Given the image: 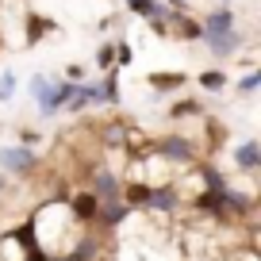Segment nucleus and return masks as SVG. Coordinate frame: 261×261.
Segmentation results:
<instances>
[{
    "instance_id": "f257e3e1",
    "label": "nucleus",
    "mask_w": 261,
    "mask_h": 261,
    "mask_svg": "<svg viewBox=\"0 0 261 261\" xmlns=\"http://www.w3.org/2000/svg\"><path fill=\"white\" fill-rule=\"evenodd\" d=\"M89 192L96 196L100 204H115V200H119V192H123V180L115 177V173L100 169L96 177H92V188H89Z\"/></svg>"
},
{
    "instance_id": "f03ea898",
    "label": "nucleus",
    "mask_w": 261,
    "mask_h": 261,
    "mask_svg": "<svg viewBox=\"0 0 261 261\" xmlns=\"http://www.w3.org/2000/svg\"><path fill=\"white\" fill-rule=\"evenodd\" d=\"M0 165L12 169V173H31L35 165H39V158H35L31 150H23V146H8V150H0Z\"/></svg>"
},
{
    "instance_id": "7ed1b4c3",
    "label": "nucleus",
    "mask_w": 261,
    "mask_h": 261,
    "mask_svg": "<svg viewBox=\"0 0 261 261\" xmlns=\"http://www.w3.org/2000/svg\"><path fill=\"white\" fill-rule=\"evenodd\" d=\"M158 150H162L165 162H192V158H196V146H192L188 139H180V135L162 139V146H158Z\"/></svg>"
},
{
    "instance_id": "20e7f679",
    "label": "nucleus",
    "mask_w": 261,
    "mask_h": 261,
    "mask_svg": "<svg viewBox=\"0 0 261 261\" xmlns=\"http://www.w3.org/2000/svg\"><path fill=\"white\" fill-rule=\"evenodd\" d=\"M69 212H73L77 223H92L100 212V200L92 192H73V200H69Z\"/></svg>"
},
{
    "instance_id": "39448f33",
    "label": "nucleus",
    "mask_w": 261,
    "mask_h": 261,
    "mask_svg": "<svg viewBox=\"0 0 261 261\" xmlns=\"http://www.w3.org/2000/svg\"><path fill=\"white\" fill-rule=\"evenodd\" d=\"M227 31H234V12H230V8H219V12H212V16L204 19L200 39H207V35H227Z\"/></svg>"
},
{
    "instance_id": "423d86ee",
    "label": "nucleus",
    "mask_w": 261,
    "mask_h": 261,
    "mask_svg": "<svg viewBox=\"0 0 261 261\" xmlns=\"http://www.w3.org/2000/svg\"><path fill=\"white\" fill-rule=\"evenodd\" d=\"M130 215V207L127 204H100V212H96V223L104 230H112V227H119L123 219Z\"/></svg>"
},
{
    "instance_id": "0eeeda50",
    "label": "nucleus",
    "mask_w": 261,
    "mask_h": 261,
    "mask_svg": "<svg viewBox=\"0 0 261 261\" xmlns=\"http://www.w3.org/2000/svg\"><path fill=\"white\" fill-rule=\"evenodd\" d=\"M150 188L154 185H146V180H127L119 196L127 200V207H142V204H150Z\"/></svg>"
},
{
    "instance_id": "6e6552de",
    "label": "nucleus",
    "mask_w": 261,
    "mask_h": 261,
    "mask_svg": "<svg viewBox=\"0 0 261 261\" xmlns=\"http://www.w3.org/2000/svg\"><path fill=\"white\" fill-rule=\"evenodd\" d=\"M204 42L215 50V58H230V54L238 50V42H242V39H238V31H227V35H207Z\"/></svg>"
},
{
    "instance_id": "1a4fd4ad",
    "label": "nucleus",
    "mask_w": 261,
    "mask_h": 261,
    "mask_svg": "<svg viewBox=\"0 0 261 261\" xmlns=\"http://www.w3.org/2000/svg\"><path fill=\"white\" fill-rule=\"evenodd\" d=\"M150 207H158V212H173V207H177V188L154 185V188H150Z\"/></svg>"
},
{
    "instance_id": "9d476101",
    "label": "nucleus",
    "mask_w": 261,
    "mask_h": 261,
    "mask_svg": "<svg viewBox=\"0 0 261 261\" xmlns=\"http://www.w3.org/2000/svg\"><path fill=\"white\" fill-rule=\"evenodd\" d=\"M234 162L242 165V169H257V165H261V150H257V142H246V146H238Z\"/></svg>"
},
{
    "instance_id": "9b49d317",
    "label": "nucleus",
    "mask_w": 261,
    "mask_h": 261,
    "mask_svg": "<svg viewBox=\"0 0 261 261\" xmlns=\"http://www.w3.org/2000/svg\"><path fill=\"white\" fill-rule=\"evenodd\" d=\"M150 85H154V89H180V85H185V73H154Z\"/></svg>"
},
{
    "instance_id": "f8f14e48",
    "label": "nucleus",
    "mask_w": 261,
    "mask_h": 261,
    "mask_svg": "<svg viewBox=\"0 0 261 261\" xmlns=\"http://www.w3.org/2000/svg\"><path fill=\"white\" fill-rule=\"evenodd\" d=\"M27 27H31V31H27V42H39L42 31H54V23H50V19H39V16L27 19Z\"/></svg>"
},
{
    "instance_id": "ddd939ff",
    "label": "nucleus",
    "mask_w": 261,
    "mask_h": 261,
    "mask_svg": "<svg viewBox=\"0 0 261 261\" xmlns=\"http://www.w3.org/2000/svg\"><path fill=\"white\" fill-rule=\"evenodd\" d=\"M127 8L135 12V16H158V8H162V4H154V0H127Z\"/></svg>"
},
{
    "instance_id": "4468645a",
    "label": "nucleus",
    "mask_w": 261,
    "mask_h": 261,
    "mask_svg": "<svg viewBox=\"0 0 261 261\" xmlns=\"http://www.w3.org/2000/svg\"><path fill=\"white\" fill-rule=\"evenodd\" d=\"M200 85L212 89V92H219V89H227V77H223L219 69H212V73H200Z\"/></svg>"
},
{
    "instance_id": "2eb2a0df",
    "label": "nucleus",
    "mask_w": 261,
    "mask_h": 261,
    "mask_svg": "<svg viewBox=\"0 0 261 261\" xmlns=\"http://www.w3.org/2000/svg\"><path fill=\"white\" fill-rule=\"evenodd\" d=\"M96 65H100V69H108V65H115V46H112V42L96 50Z\"/></svg>"
},
{
    "instance_id": "dca6fc26",
    "label": "nucleus",
    "mask_w": 261,
    "mask_h": 261,
    "mask_svg": "<svg viewBox=\"0 0 261 261\" xmlns=\"http://www.w3.org/2000/svg\"><path fill=\"white\" fill-rule=\"evenodd\" d=\"M257 85H261V73H250V77H242V85H238V89H242V92H253Z\"/></svg>"
},
{
    "instance_id": "f3484780",
    "label": "nucleus",
    "mask_w": 261,
    "mask_h": 261,
    "mask_svg": "<svg viewBox=\"0 0 261 261\" xmlns=\"http://www.w3.org/2000/svg\"><path fill=\"white\" fill-rule=\"evenodd\" d=\"M12 89H16V77L8 73L4 81H0V100H8V96H12Z\"/></svg>"
},
{
    "instance_id": "a211bd4d",
    "label": "nucleus",
    "mask_w": 261,
    "mask_h": 261,
    "mask_svg": "<svg viewBox=\"0 0 261 261\" xmlns=\"http://www.w3.org/2000/svg\"><path fill=\"white\" fill-rule=\"evenodd\" d=\"M115 58H119L115 65H127V62H130V46H127V42H119V46H115Z\"/></svg>"
},
{
    "instance_id": "6ab92c4d",
    "label": "nucleus",
    "mask_w": 261,
    "mask_h": 261,
    "mask_svg": "<svg viewBox=\"0 0 261 261\" xmlns=\"http://www.w3.org/2000/svg\"><path fill=\"white\" fill-rule=\"evenodd\" d=\"M0 188H4V177H0Z\"/></svg>"
}]
</instances>
